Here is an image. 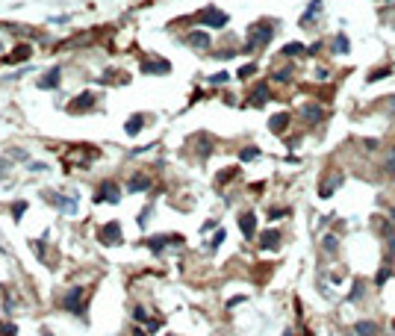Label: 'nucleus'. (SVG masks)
<instances>
[{
	"label": "nucleus",
	"instance_id": "22",
	"mask_svg": "<svg viewBox=\"0 0 395 336\" xmlns=\"http://www.w3.org/2000/svg\"><path fill=\"white\" fill-rule=\"evenodd\" d=\"M390 74H393V68L384 65V68H378V71H372V74L366 77V83H378V80H384V77H390Z\"/></svg>",
	"mask_w": 395,
	"mask_h": 336
},
{
	"label": "nucleus",
	"instance_id": "11",
	"mask_svg": "<svg viewBox=\"0 0 395 336\" xmlns=\"http://www.w3.org/2000/svg\"><path fill=\"white\" fill-rule=\"evenodd\" d=\"M148 245H151L154 251H163L165 245H183V236H154Z\"/></svg>",
	"mask_w": 395,
	"mask_h": 336
},
{
	"label": "nucleus",
	"instance_id": "29",
	"mask_svg": "<svg viewBox=\"0 0 395 336\" xmlns=\"http://www.w3.org/2000/svg\"><path fill=\"white\" fill-rule=\"evenodd\" d=\"M257 157H260L257 148H245V151H242V160H245V163H248V160H257Z\"/></svg>",
	"mask_w": 395,
	"mask_h": 336
},
{
	"label": "nucleus",
	"instance_id": "18",
	"mask_svg": "<svg viewBox=\"0 0 395 336\" xmlns=\"http://www.w3.org/2000/svg\"><path fill=\"white\" fill-rule=\"evenodd\" d=\"M92 103H95V95H92V92H83V95H80V101L71 103V112H83V109H89Z\"/></svg>",
	"mask_w": 395,
	"mask_h": 336
},
{
	"label": "nucleus",
	"instance_id": "5",
	"mask_svg": "<svg viewBox=\"0 0 395 336\" xmlns=\"http://www.w3.org/2000/svg\"><path fill=\"white\" fill-rule=\"evenodd\" d=\"M298 115H301L307 124H319V121L325 118V109H322V103H304V106L298 109Z\"/></svg>",
	"mask_w": 395,
	"mask_h": 336
},
{
	"label": "nucleus",
	"instance_id": "2",
	"mask_svg": "<svg viewBox=\"0 0 395 336\" xmlns=\"http://www.w3.org/2000/svg\"><path fill=\"white\" fill-rule=\"evenodd\" d=\"M227 12H221L218 6H206V9H200L198 12V24L200 27H212V30H221V27H227Z\"/></svg>",
	"mask_w": 395,
	"mask_h": 336
},
{
	"label": "nucleus",
	"instance_id": "33",
	"mask_svg": "<svg viewBox=\"0 0 395 336\" xmlns=\"http://www.w3.org/2000/svg\"><path fill=\"white\" fill-rule=\"evenodd\" d=\"M209 83H227V71H221V74H212V77H209Z\"/></svg>",
	"mask_w": 395,
	"mask_h": 336
},
{
	"label": "nucleus",
	"instance_id": "32",
	"mask_svg": "<svg viewBox=\"0 0 395 336\" xmlns=\"http://www.w3.org/2000/svg\"><path fill=\"white\" fill-rule=\"evenodd\" d=\"M224 239H227V233H224V230H218V233L212 236V242H209V245H212V248H218V245H221Z\"/></svg>",
	"mask_w": 395,
	"mask_h": 336
},
{
	"label": "nucleus",
	"instance_id": "4",
	"mask_svg": "<svg viewBox=\"0 0 395 336\" xmlns=\"http://www.w3.org/2000/svg\"><path fill=\"white\" fill-rule=\"evenodd\" d=\"M62 307H65L68 313L80 316V313H83V289H80V286H74L65 298H62Z\"/></svg>",
	"mask_w": 395,
	"mask_h": 336
},
{
	"label": "nucleus",
	"instance_id": "19",
	"mask_svg": "<svg viewBox=\"0 0 395 336\" xmlns=\"http://www.w3.org/2000/svg\"><path fill=\"white\" fill-rule=\"evenodd\" d=\"M319 12H322V0H310V9L304 12V18H301V27H307V24H310V21L319 15Z\"/></svg>",
	"mask_w": 395,
	"mask_h": 336
},
{
	"label": "nucleus",
	"instance_id": "35",
	"mask_svg": "<svg viewBox=\"0 0 395 336\" xmlns=\"http://www.w3.org/2000/svg\"><path fill=\"white\" fill-rule=\"evenodd\" d=\"M328 77H330L328 68H319V71H316V80H328Z\"/></svg>",
	"mask_w": 395,
	"mask_h": 336
},
{
	"label": "nucleus",
	"instance_id": "30",
	"mask_svg": "<svg viewBox=\"0 0 395 336\" xmlns=\"http://www.w3.org/2000/svg\"><path fill=\"white\" fill-rule=\"evenodd\" d=\"M384 171H390V174H395V151L387 157V163H384Z\"/></svg>",
	"mask_w": 395,
	"mask_h": 336
},
{
	"label": "nucleus",
	"instance_id": "20",
	"mask_svg": "<svg viewBox=\"0 0 395 336\" xmlns=\"http://www.w3.org/2000/svg\"><path fill=\"white\" fill-rule=\"evenodd\" d=\"M168 62H165V59H154V62H145V65H142V71H148V74H154V71H160V74H168Z\"/></svg>",
	"mask_w": 395,
	"mask_h": 336
},
{
	"label": "nucleus",
	"instance_id": "23",
	"mask_svg": "<svg viewBox=\"0 0 395 336\" xmlns=\"http://www.w3.org/2000/svg\"><path fill=\"white\" fill-rule=\"evenodd\" d=\"M322 245H325V251H328V254H336V251H339V239H336L333 233L325 236V239H322Z\"/></svg>",
	"mask_w": 395,
	"mask_h": 336
},
{
	"label": "nucleus",
	"instance_id": "26",
	"mask_svg": "<svg viewBox=\"0 0 395 336\" xmlns=\"http://www.w3.org/2000/svg\"><path fill=\"white\" fill-rule=\"evenodd\" d=\"M142 121H145L142 115H133V118H130V124H127V133H130V136H136L139 130H142Z\"/></svg>",
	"mask_w": 395,
	"mask_h": 336
},
{
	"label": "nucleus",
	"instance_id": "6",
	"mask_svg": "<svg viewBox=\"0 0 395 336\" xmlns=\"http://www.w3.org/2000/svg\"><path fill=\"white\" fill-rule=\"evenodd\" d=\"M95 201H109V203H118L121 201V195H118V186H115V183H112V180H106V183H103V186H100V192L98 195H95Z\"/></svg>",
	"mask_w": 395,
	"mask_h": 336
},
{
	"label": "nucleus",
	"instance_id": "34",
	"mask_svg": "<svg viewBox=\"0 0 395 336\" xmlns=\"http://www.w3.org/2000/svg\"><path fill=\"white\" fill-rule=\"evenodd\" d=\"M133 316H136V319H139V322H148V313H145V310H142V307H136V313H133Z\"/></svg>",
	"mask_w": 395,
	"mask_h": 336
},
{
	"label": "nucleus",
	"instance_id": "7",
	"mask_svg": "<svg viewBox=\"0 0 395 336\" xmlns=\"http://www.w3.org/2000/svg\"><path fill=\"white\" fill-rule=\"evenodd\" d=\"M98 236H100V242H103V245H118V242H121V227H118L115 221H109L106 227H100Z\"/></svg>",
	"mask_w": 395,
	"mask_h": 336
},
{
	"label": "nucleus",
	"instance_id": "28",
	"mask_svg": "<svg viewBox=\"0 0 395 336\" xmlns=\"http://www.w3.org/2000/svg\"><path fill=\"white\" fill-rule=\"evenodd\" d=\"M289 80H292V68H283L274 74V83H289Z\"/></svg>",
	"mask_w": 395,
	"mask_h": 336
},
{
	"label": "nucleus",
	"instance_id": "9",
	"mask_svg": "<svg viewBox=\"0 0 395 336\" xmlns=\"http://www.w3.org/2000/svg\"><path fill=\"white\" fill-rule=\"evenodd\" d=\"M348 50H351V41H348V35H345V33H336V35H333V41H330V53L342 56V53H348Z\"/></svg>",
	"mask_w": 395,
	"mask_h": 336
},
{
	"label": "nucleus",
	"instance_id": "17",
	"mask_svg": "<svg viewBox=\"0 0 395 336\" xmlns=\"http://www.w3.org/2000/svg\"><path fill=\"white\" fill-rule=\"evenodd\" d=\"M286 127H289V115H286V112H280V115H274V118L268 121V130H271V133H283Z\"/></svg>",
	"mask_w": 395,
	"mask_h": 336
},
{
	"label": "nucleus",
	"instance_id": "36",
	"mask_svg": "<svg viewBox=\"0 0 395 336\" xmlns=\"http://www.w3.org/2000/svg\"><path fill=\"white\" fill-rule=\"evenodd\" d=\"M390 221H395V209H393V212H390Z\"/></svg>",
	"mask_w": 395,
	"mask_h": 336
},
{
	"label": "nucleus",
	"instance_id": "8",
	"mask_svg": "<svg viewBox=\"0 0 395 336\" xmlns=\"http://www.w3.org/2000/svg\"><path fill=\"white\" fill-rule=\"evenodd\" d=\"M239 230L245 233V239H254L257 236V215L254 212H242L239 215Z\"/></svg>",
	"mask_w": 395,
	"mask_h": 336
},
{
	"label": "nucleus",
	"instance_id": "24",
	"mask_svg": "<svg viewBox=\"0 0 395 336\" xmlns=\"http://www.w3.org/2000/svg\"><path fill=\"white\" fill-rule=\"evenodd\" d=\"M363 292H366V283H363V280H357V283H354V289L348 292V301H360Z\"/></svg>",
	"mask_w": 395,
	"mask_h": 336
},
{
	"label": "nucleus",
	"instance_id": "16",
	"mask_svg": "<svg viewBox=\"0 0 395 336\" xmlns=\"http://www.w3.org/2000/svg\"><path fill=\"white\" fill-rule=\"evenodd\" d=\"M38 86H41V89H56V86H59V68H50V71L38 80Z\"/></svg>",
	"mask_w": 395,
	"mask_h": 336
},
{
	"label": "nucleus",
	"instance_id": "14",
	"mask_svg": "<svg viewBox=\"0 0 395 336\" xmlns=\"http://www.w3.org/2000/svg\"><path fill=\"white\" fill-rule=\"evenodd\" d=\"M142 189H151V177H145V174H136V177H130V183H127V192H142Z\"/></svg>",
	"mask_w": 395,
	"mask_h": 336
},
{
	"label": "nucleus",
	"instance_id": "37",
	"mask_svg": "<svg viewBox=\"0 0 395 336\" xmlns=\"http://www.w3.org/2000/svg\"><path fill=\"white\" fill-rule=\"evenodd\" d=\"M41 336H50V334H47V331H41Z\"/></svg>",
	"mask_w": 395,
	"mask_h": 336
},
{
	"label": "nucleus",
	"instance_id": "21",
	"mask_svg": "<svg viewBox=\"0 0 395 336\" xmlns=\"http://www.w3.org/2000/svg\"><path fill=\"white\" fill-rule=\"evenodd\" d=\"M307 53V47L301 44V41H289L286 47H283V56H304Z\"/></svg>",
	"mask_w": 395,
	"mask_h": 336
},
{
	"label": "nucleus",
	"instance_id": "25",
	"mask_svg": "<svg viewBox=\"0 0 395 336\" xmlns=\"http://www.w3.org/2000/svg\"><path fill=\"white\" fill-rule=\"evenodd\" d=\"M254 74H257V65H254V62H251V65H242L239 71H236L239 80H248V77H254Z\"/></svg>",
	"mask_w": 395,
	"mask_h": 336
},
{
	"label": "nucleus",
	"instance_id": "3",
	"mask_svg": "<svg viewBox=\"0 0 395 336\" xmlns=\"http://www.w3.org/2000/svg\"><path fill=\"white\" fill-rule=\"evenodd\" d=\"M342 183H345V174H342V171H333L325 183H319V198H330Z\"/></svg>",
	"mask_w": 395,
	"mask_h": 336
},
{
	"label": "nucleus",
	"instance_id": "31",
	"mask_svg": "<svg viewBox=\"0 0 395 336\" xmlns=\"http://www.w3.org/2000/svg\"><path fill=\"white\" fill-rule=\"evenodd\" d=\"M286 212H289V209H283V206H280V209H274V206H271V212H268V218H271V221H277V218H283Z\"/></svg>",
	"mask_w": 395,
	"mask_h": 336
},
{
	"label": "nucleus",
	"instance_id": "12",
	"mask_svg": "<svg viewBox=\"0 0 395 336\" xmlns=\"http://www.w3.org/2000/svg\"><path fill=\"white\" fill-rule=\"evenodd\" d=\"M186 44H189V47H198V50H206V47H209V35L195 30V33L186 35Z\"/></svg>",
	"mask_w": 395,
	"mask_h": 336
},
{
	"label": "nucleus",
	"instance_id": "13",
	"mask_svg": "<svg viewBox=\"0 0 395 336\" xmlns=\"http://www.w3.org/2000/svg\"><path fill=\"white\" fill-rule=\"evenodd\" d=\"M354 334L357 336H378V325L369 322V319H360V322L354 325Z\"/></svg>",
	"mask_w": 395,
	"mask_h": 336
},
{
	"label": "nucleus",
	"instance_id": "27",
	"mask_svg": "<svg viewBox=\"0 0 395 336\" xmlns=\"http://www.w3.org/2000/svg\"><path fill=\"white\" fill-rule=\"evenodd\" d=\"M387 280H390V263H387V266H384V269L378 271V277H375V286H384V283H387Z\"/></svg>",
	"mask_w": 395,
	"mask_h": 336
},
{
	"label": "nucleus",
	"instance_id": "15",
	"mask_svg": "<svg viewBox=\"0 0 395 336\" xmlns=\"http://www.w3.org/2000/svg\"><path fill=\"white\" fill-rule=\"evenodd\" d=\"M265 101H268V83L254 86V92H251V103H254V106H263Z\"/></svg>",
	"mask_w": 395,
	"mask_h": 336
},
{
	"label": "nucleus",
	"instance_id": "10",
	"mask_svg": "<svg viewBox=\"0 0 395 336\" xmlns=\"http://www.w3.org/2000/svg\"><path fill=\"white\" fill-rule=\"evenodd\" d=\"M260 248H263V251H277V248H280V233H277V230H265V233L260 236Z\"/></svg>",
	"mask_w": 395,
	"mask_h": 336
},
{
	"label": "nucleus",
	"instance_id": "1",
	"mask_svg": "<svg viewBox=\"0 0 395 336\" xmlns=\"http://www.w3.org/2000/svg\"><path fill=\"white\" fill-rule=\"evenodd\" d=\"M274 24L271 21H257L251 30H248V41H245V53H257L260 47H265L271 38H274Z\"/></svg>",
	"mask_w": 395,
	"mask_h": 336
}]
</instances>
